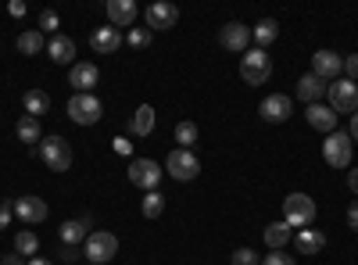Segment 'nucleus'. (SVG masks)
Here are the masks:
<instances>
[{
	"label": "nucleus",
	"instance_id": "obj_1",
	"mask_svg": "<svg viewBox=\"0 0 358 265\" xmlns=\"http://www.w3.org/2000/svg\"><path fill=\"white\" fill-rule=\"evenodd\" d=\"M315 201L308 197V194H290L287 201H283V222L290 226V229H301V226H312L315 222Z\"/></svg>",
	"mask_w": 358,
	"mask_h": 265
},
{
	"label": "nucleus",
	"instance_id": "obj_2",
	"mask_svg": "<svg viewBox=\"0 0 358 265\" xmlns=\"http://www.w3.org/2000/svg\"><path fill=\"white\" fill-rule=\"evenodd\" d=\"M118 255V237L108 229H94L86 237V248H83V258H90V265H101V262H111Z\"/></svg>",
	"mask_w": 358,
	"mask_h": 265
},
{
	"label": "nucleus",
	"instance_id": "obj_3",
	"mask_svg": "<svg viewBox=\"0 0 358 265\" xmlns=\"http://www.w3.org/2000/svg\"><path fill=\"white\" fill-rule=\"evenodd\" d=\"M40 158L50 172H69L72 169V147L62 136H47V140H40Z\"/></svg>",
	"mask_w": 358,
	"mask_h": 265
},
{
	"label": "nucleus",
	"instance_id": "obj_4",
	"mask_svg": "<svg viewBox=\"0 0 358 265\" xmlns=\"http://www.w3.org/2000/svg\"><path fill=\"white\" fill-rule=\"evenodd\" d=\"M101 115H104V104H101L94 94H72V101H69V119H72L76 126H97Z\"/></svg>",
	"mask_w": 358,
	"mask_h": 265
},
{
	"label": "nucleus",
	"instance_id": "obj_5",
	"mask_svg": "<svg viewBox=\"0 0 358 265\" xmlns=\"http://www.w3.org/2000/svg\"><path fill=\"white\" fill-rule=\"evenodd\" d=\"M268 76H273V62H268V54L265 50H248L241 57V79L248 86H265Z\"/></svg>",
	"mask_w": 358,
	"mask_h": 265
},
{
	"label": "nucleus",
	"instance_id": "obj_6",
	"mask_svg": "<svg viewBox=\"0 0 358 265\" xmlns=\"http://www.w3.org/2000/svg\"><path fill=\"white\" fill-rule=\"evenodd\" d=\"M165 172L172 176L176 183H190V180H197L201 162H197L194 151H183V147H176V151L165 158Z\"/></svg>",
	"mask_w": 358,
	"mask_h": 265
},
{
	"label": "nucleus",
	"instance_id": "obj_7",
	"mask_svg": "<svg viewBox=\"0 0 358 265\" xmlns=\"http://www.w3.org/2000/svg\"><path fill=\"white\" fill-rule=\"evenodd\" d=\"M326 97H330V108L337 115H355L358 111V86L351 79H334L326 86Z\"/></svg>",
	"mask_w": 358,
	"mask_h": 265
},
{
	"label": "nucleus",
	"instance_id": "obj_8",
	"mask_svg": "<svg viewBox=\"0 0 358 265\" xmlns=\"http://www.w3.org/2000/svg\"><path fill=\"white\" fill-rule=\"evenodd\" d=\"M162 176H165V169H162L158 162H151V158H133V162H129V183L140 187V190H147V194L158 190Z\"/></svg>",
	"mask_w": 358,
	"mask_h": 265
},
{
	"label": "nucleus",
	"instance_id": "obj_9",
	"mask_svg": "<svg viewBox=\"0 0 358 265\" xmlns=\"http://www.w3.org/2000/svg\"><path fill=\"white\" fill-rule=\"evenodd\" d=\"M351 136L348 133H341V129H334L330 136H326V143H322V158H326V165H334V169H351Z\"/></svg>",
	"mask_w": 358,
	"mask_h": 265
},
{
	"label": "nucleus",
	"instance_id": "obj_10",
	"mask_svg": "<svg viewBox=\"0 0 358 265\" xmlns=\"http://www.w3.org/2000/svg\"><path fill=\"white\" fill-rule=\"evenodd\" d=\"M248 43H251V29L244 22H226L219 29V47L222 50H233V54H248Z\"/></svg>",
	"mask_w": 358,
	"mask_h": 265
},
{
	"label": "nucleus",
	"instance_id": "obj_11",
	"mask_svg": "<svg viewBox=\"0 0 358 265\" xmlns=\"http://www.w3.org/2000/svg\"><path fill=\"white\" fill-rule=\"evenodd\" d=\"M262 119L265 122H273V126H280V122H287L290 115H294V104H290V97L287 94H268L265 101H262Z\"/></svg>",
	"mask_w": 358,
	"mask_h": 265
},
{
	"label": "nucleus",
	"instance_id": "obj_12",
	"mask_svg": "<svg viewBox=\"0 0 358 265\" xmlns=\"http://www.w3.org/2000/svg\"><path fill=\"white\" fill-rule=\"evenodd\" d=\"M97 79H101V69L94 62H76L69 72V86H76V94H94Z\"/></svg>",
	"mask_w": 358,
	"mask_h": 265
},
{
	"label": "nucleus",
	"instance_id": "obj_13",
	"mask_svg": "<svg viewBox=\"0 0 358 265\" xmlns=\"http://www.w3.org/2000/svg\"><path fill=\"white\" fill-rule=\"evenodd\" d=\"M341 72H344V57H341V54H334V50H319V54L312 57V76H319L322 83H334Z\"/></svg>",
	"mask_w": 358,
	"mask_h": 265
},
{
	"label": "nucleus",
	"instance_id": "obj_14",
	"mask_svg": "<svg viewBox=\"0 0 358 265\" xmlns=\"http://www.w3.org/2000/svg\"><path fill=\"white\" fill-rule=\"evenodd\" d=\"M179 22V8L169 4V0H158V4L147 8V29L151 33H162V29H172Z\"/></svg>",
	"mask_w": 358,
	"mask_h": 265
},
{
	"label": "nucleus",
	"instance_id": "obj_15",
	"mask_svg": "<svg viewBox=\"0 0 358 265\" xmlns=\"http://www.w3.org/2000/svg\"><path fill=\"white\" fill-rule=\"evenodd\" d=\"M11 208H15V215H18L22 222H29V226H36V222H43V219L50 215L47 201H40V197H18Z\"/></svg>",
	"mask_w": 358,
	"mask_h": 265
},
{
	"label": "nucleus",
	"instance_id": "obj_16",
	"mask_svg": "<svg viewBox=\"0 0 358 265\" xmlns=\"http://www.w3.org/2000/svg\"><path fill=\"white\" fill-rule=\"evenodd\" d=\"M305 119H308L312 129H319V133H326V136L337 129V111H334L330 104H322V101H319V104H308Z\"/></svg>",
	"mask_w": 358,
	"mask_h": 265
},
{
	"label": "nucleus",
	"instance_id": "obj_17",
	"mask_svg": "<svg viewBox=\"0 0 358 265\" xmlns=\"http://www.w3.org/2000/svg\"><path fill=\"white\" fill-rule=\"evenodd\" d=\"M90 47L97 54H115L122 47V33H118L115 25H101V29H94V36H90Z\"/></svg>",
	"mask_w": 358,
	"mask_h": 265
},
{
	"label": "nucleus",
	"instance_id": "obj_18",
	"mask_svg": "<svg viewBox=\"0 0 358 265\" xmlns=\"http://www.w3.org/2000/svg\"><path fill=\"white\" fill-rule=\"evenodd\" d=\"M140 15V8L133 4V0H108V18H111V25L122 33L126 25H133V18Z\"/></svg>",
	"mask_w": 358,
	"mask_h": 265
},
{
	"label": "nucleus",
	"instance_id": "obj_19",
	"mask_svg": "<svg viewBox=\"0 0 358 265\" xmlns=\"http://www.w3.org/2000/svg\"><path fill=\"white\" fill-rule=\"evenodd\" d=\"M90 215H83V219H69L62 229H57V237H62V244H69V248H76V244H86V237H90Z\"/></svg>",
	"mask_w": 358,
	"mask_h": 265
},
{
	"label": "nucleus",
	"instance_id": "obj_20",
	"mask_svg": "<svg viewBox=\"0 0 358 265\" xmlns=\"http://www.w3.org/2000/svg\"><path fill=\"white\" fill-rule=\"evenodd\" d=\"M294 248H297V255H319L322 248H326V233L322 229H297L294 233Z\"/></svg>",
	"mask_w": 358,
	"mask_h": 265
},
{
	"label": "nucleus",
	"instance_id": "obj_21",
	"mask_svg": "<svg viewBox=\"0 0 358 265\" xmlns=\"http://www.w3.org/2000/svg\"><path fill=\"white\" fill-rule=\"evenodd\" d=\"M326 86H330V83H322L319 76H301V79H297V97H301L305 104H319L322 101V94H326Z\"/></svg>",
	"mask_w": 358,
	"mask_h": 265
},
{
	"label": "nucleus",
	"instance_id": "obj_22",
	"mask_svg": "<svg viewBox=\"0 0 358 265\" xmlns=\"http://www.w3.org/2000/svg\"><path fill=\"white\" fill-rule=\"evenodd\" d=\"M155 126H158L155 108H151V104H140V108L133 111V122H129L133 136H151V133H155Z\"/></svg>",
	"mask_w": 358,
	"mask_h": 265
},
{
	"label": "nucleus",
	"instance_id": "obj_23",
	"mask_svg": "<svg viewBox=\"0 0 358 265\" xmlns=\"http://www.w3.org/2000/svg\"><path fill=\"white\" fill-rule=\"evenodd\" d=\"M47 50H50V57L57 65H76V40H69V36H50V43H47Z\"/></svg>",
	"mask_w": 358,
	"mask_h": 265
},
{
	"label": "nucleus",
	"instance_id": "obj_24",
	"mask_svg": "<svg viewBox=\"0 0 358 265\" xmlns=\"http://www.w3.org/2000/svg\"><path fill=\"white\" fill-rule=\"evenodd\" d=\"M276 36H280V22H276V18H262V22L251 29V40L258 43V50H265Z\"/></svg>",
	"mask_w": 358,
	"mask_h": 265
},
{
	"label": "nucleus",
	"instance_id": "obj_25",
	"mask_svg": "<svg viewBox=\"0 0 358 265\" xmlns=\"http://www.w3.org/2000/svg\"><path fill=\"white\" fill-rule=\"evenodd\" d=\"M290 241H294V229H290L287 222H273V226H265V244L273 248V251H283Z\"/></svg>",
	"mask_w": 358,
	"mask_h": 265
},
{
	"label": "nucleus",
	"instance_id": "obj_26",
	"mask_svg": "<svg viewBox=\"0 0 358 265\" xmlns=\"http://www.w3.org/2000/svg\"><path fill=\"white\" fill-rule=\"evenodd\" d=\"M22 104H25V115H33V119H40V115L50 111V97H47L43 90H29V94L22 97Z\"/></svg>",
	"mask_w": 358,
	"mask_h": 265
},
{
	"label": "nucleus",
	"instance_id": "obj_27",
	"mask_svg": "<svg viewBox=\"0 0 358 265\" xmlns=\"http://www.w3.org/2000/svg\"><path fill=\"white\" fill-rule=\"evenodd\" d=\"M18 140H22V143H40V140H43L40 119H33V115H22V119H18Z\"/></svg>",
	"mask_w": 358,
	"mask_h": 265
},
{
	"label": "nucleus",
	"instance_id": "obj_28",
	"mask_svg": "<svg viewBox=\"0 0 358 265\" xmlns=\"http://www.w3.org/2000/svg\"><path fill=\"white\" fill-rule=\"evenodd\" d=\"M15 251H18L22 258H25V255H29V258H36V251H40V237H36L33 229H22L18 237H15Z\"/></svg>",
	"mask_w": 358,
	"mask_h": 265
},
{
	"label": "nucleus",
	"instance_id": "obj_29",
	"mask_svg": "<svg viewBox=\"0 0 358 265\" xmlns=\"http://www.w3.org/2000/svg\"><path fill=\"white\" fill-rule=\"evenodd\" d=\"M18 50L29 54V57L40 54V50H43V33H40V29H25V33L18 36Z\"/></svg>",
	"mask_w": 358,
	"mask_h": 265
},
{
	"label": "nucleus",
	"instance_id": "obj_30",
	"mask_svg": "<svg viewBox=\"0 0 358 265\" xmlns=\"http://www.w3.org/2000/svg\"><path fill=\"white\" fill-rule=\"evenodd\" d=\"M140 212H143V219H158V215L165 212V197H162L158 190L143 194V204H140Z\"/></svg>",
	"mask_w": 358,
	"mask_h": 265
},
{
	"label": "nucleus",
	"instance_id": "obj_31",
	"mask_svg": "<svg viewBox=\"0 0 358 265\" xmlns=\"http://www.w3.org/2000/svg\"><path fill=\"white\" fill-rule=\"evenodd\" d=\"M176 143L183 147V151H190V147L197 143V126L194 122H179L176 126Z\"/></svg>",
	"mask_w": 358,
	"mask_h": 265
},
{
	"label": "nucleus",
	"instance_id": "obj_32",
	"mask_svg": "<svg viewBox=\"0 0 358 265\" xmlns=\"http://www.w3.org/2000/svg\"><path fill=\"white\" fill-rule=\"evenodd\" d=\"M36 25H40V33L57 36V25H62V22H57V11H50V8H47V11H40V22H36Z\"/></svg>",
	"mask_w": 358,
	"mask_h": 265
},
{
	"label": "nucleus",
	"instance_id": "obj_33",
	"mask_svg": "<svg viewBox=\"0 0 358 265\" xmlns=\"http://www.w3.org/2000/svg\"><path fill=\"white\" fill-rule=\"evenodd\" d=\"M233 265H262V258H258L255 248H236L233 251Z\"/></svg>",
	"mask_w": 358,
	"mask_h": 265
},
{
	"label": "nucleus",
	"instance_id": "obj_34",
	"mask_svg": "<svg viewBox=\"0 0 358 265\" xmlns=\"http://www.w3.org/2000/svg\"><path fill=\"white\" fill-rule=\"evenodd\" d=\"M147 43H151V29H133V33H129V47H147Z\"/></svg>",
	"mask_w": 358,
	"mask_h": 265
},
{
	"label": "nucleus",
	"instance_id": "obj_35",
	"mask_svg": "<svg viewBox=\"0 0 358 265\" xmlns=\"http://www.w3.org/2000/svg\"><path fill=\"white\" fill-rule=\"evenodd\" d=\"M262 265H297L287 251H273V255H268V258H262Z\"/></svg>",
	"mask_w": 358,
	"mask_h": 265
},
{
	"label": "nucleus",
	"instance_id": "obj_36",
	"mask_svg": "<svg viewBox=\"0 0 358 265\" xmlns=\"http://www.w3.org/2000/svg\"><path fill=\"white\" fill-rule=\"evenodd\" d=\"M111 151H115V155H133V143H129L126 136H115V140H111Z\"/></svg>",
	"mask_w": 358,
	"mask_h": 265
},
{
	"label": "nucleus",
	"instance_id": "obj_37",
	"mask_svg": "<svg viewBox=\"0 0 358 265\" xmlns=\"http://www.w3.org/2000/svg\"><path fill=\"white\" fill-rule=\"evenodd\" d=\"M344 72H348V79H351V83L358 79V54H351V57H344Z\"/></svg>",
	"mask_w": 358,
	"mask_h": 265
},
{
	"label": "nucleus",
	"instance_id": "obj_38",
	"mask_svg": "<svg viewBox=\"0 0 358 265\" xmlns=\"http://www.w3.org/2000/svg\"><path fill=\"white\" fill-rule=\"evenodd\" d=\"M11 219H15V208L4 201V204H0V229H8V222H11Z\"/></svg>",
	"mask_w": 358,
	"mask_h": 265
},
{
	"label": "nucleus",
	"instance_id": "obj_39",
	"mask_svg": "<svg viewBox=\"0 0 358 265\" xmlns=\"http://www.w3.org/2000/svg\"><path fill=\"white\" fill-rule=\"evenodd\" d=\"M348 226L358 233V201H351V208H348Z\"/></svg>",
	"mask_w": 358,
	"mask_h": 265
},
{
	"label": "nucleus",
	"instance_id": "obj_40",
	"mask_svg": "<svg viewBox=\"0 0 358 265\" xmlns=\"http://www.w3.org/2000/svg\"><path fill=\"white\" fill-rule=\"evenodd\" d=\"M0 265H25V258L15 251V255H4V258H0Z\"/></svg>",
	"mask_w": 358,
	"mask_h": 265
},
{
	"label": "nucleus",
	"instance_id": "obj_41",
	"mask_svg": "<svg viewBox=\"0 0 358 265\" xmlns=\"http://www.w3.org/2000/svg\"><path fill=\"white\" fill-rule=\"evenodd\" d=\"M57 258H65V262H76V258H79V251H76V248H69V244H62V255H57Z\"/></svg>",
	"mask_w": 358,
	"mask_h": 265
},
{
	"label": "nucleus",
	"instance_id": "obj_42",
	"mask_svg": "<svg viewBox=\"0 0 358 265\" xmlns=\"http://www.w3.org/2000/svg\"><path fill=\"white\" fill-rule=\"evenodd\" d=\"M348 187H351V194H358V169L348 172Z\"/></svg>",
	"mask_w": 358,
	"mask_h": 265
},
{
	"label": "nucleus",
	"instance_id": "obj_43",
	"mask_svg": "<svg viewBox=\"0 0 358 265\" xmlns=\"http://www.w3.org/2000/svg\"><path fill=\"white\" fill-rule=\"evenodd\" d=\"M348 136H351V140H355V143H358V111H355V115H351V133H348Z\"/></svg>",
	"mask_w": 358,
	"mask_h": 265
},
{
	"label": "nucleus",
	"instance_id": "obj_44",
	"mask_svg": "<svg viewBox=\"0 0 358 265\" xmlns=\"http://www.w3.org/2000/svg\"><path fill=\"white\" fill-rule=\"evenodd\" d=\"M11 15H15V18H22V15H25V4H22V0H15V4H11Z\"/></svg>",
	"mask_w": 358,
	"mask_h": 265
},
{
	"label": "nucleus",
	"instance_id": "obj_45",
	"mask_svg": "<svg viewBox=\"0 0 358 265\" xmlns=\"http://www.w3.org/2000/svg\"><path fill=\"white\" fill-rule=\"evenodd\" d=\"M25 265H50V262H47V258H29Z\"/></svg>",
	"mask_w": 358,
	"mask_h": 265
}]
</instances>
